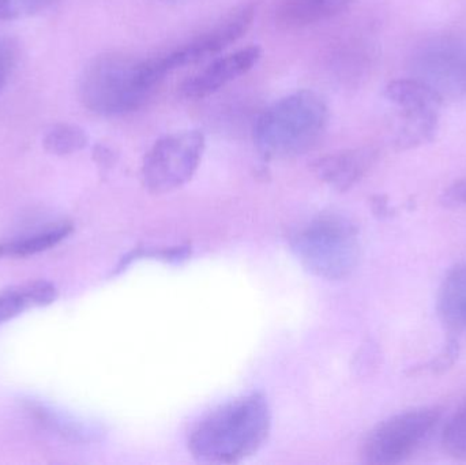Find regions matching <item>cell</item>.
Instances as JSON below:
<instances>
[{"mask_svg":"<svg viewBox=\"0 0 466 465\" xmlns=\"http://www.w3.org/2000/svg\"><path fill=\"white\" fill-rule=\"evenodd\" d=\"M161 56L141 59L120 52L95 57L79 81V98L98 116H122L141 108L167 76Z\"/></svg>","mask_w":466,"mask_h":465,"instance_id":"6da1fadb","label":"cell"},{"mask_svg":"<svg viewBox=\"0 0 466 465\" xmlns=\"http://www.w3.org/2000/svg\"><path fill=\"white\" fill-rule=\"evenodd\" d=\"M270 425L268 401L259 393H252L218 407L197 423L188 448L204 463H238L265 444Z\"/></svg>","mask_w":466,"mask_h":465,"instance_id":"7a4b0ae2","label":"cell"},{"mask_svg":"<svg viewBox=\"0 0 466 465\" xmlns=\"http://www.w3.org/2000/svg\"><path fill=\"white\" fill-rule=\"evenodd\" d=\"M328 123L326 101L312 90H298L279 98L259 115L252 138L266 157H296L317 145Z\"/></svg>","mask_w":466,"mask_h":465,"instance_id":"3957f363","label":"cell"},{"mask_svg":"<svg viewBox=\"0 0 466 465\" xmlns=\"http://www.w3.org/2000/svg\"><path fill=\"white\" fill-rule=\"evenodd\" d=\"M299 261L328 280L348 278L359 264L360 245L356 224L345 216H318L293 237Z\"/></svg>","mask_w":466,"mask_h":465,"instance_id":"277c9868","label":"cell"},{"mask_svg":"<svg viewBox=\"0 0 466 465\" xmlns=\"http://www.w3.org/2000/svg\"><path fill=\"white\" fill-rule=\"evenodd\" d=\"M441 417L442 409L434 406L408 409L388 418L364 440L361 458L374 465L402 463L431 436Z\"/></svg>","mask_w":466,"mask_h":465,"instance_id":"5b68a950","label":"cell"},{"mask_svg":"<svg viewBox=\"0 0 466 465\" xmlns=\"http://www.w3.org/2000/svg\"><path fill=\"white\" fill-rule=\"evenodd\" d=\"M385 97L400 112L397 149H415L434 141L445 100L437 89L419 78L396 79L385 87Z\"/></svg>","mask_w":466,"mask_h":465,"instance_id":"8992f818","label":"cell"},{"mask_svg":"<svg viewBox=\"0 0 466 465\" xmlns=\"http://www.w3.org/2000/svg\"><path fill=\"white\" fill-rule=\"evenodd\" d=\"M205 147V136L198 130L177 131L156 141L142 164L145 187L166 194L190 182L201 164Z\"/></svg>","mask_w":466,"mask_h":465,"instance_id":"52a82bcc","label":"cell"},{"mask_svg":"<svg viewBox=\"0 0 466 465\" xmlns=\"http://www.w3.org/2000/svg\"><path fill=\"white\" fill-rule=\"evenodd\" d=\"M254 18V5H241L233 8L198 37L193 38L169 54L163 55L161 60L167 73L169 74L185 66L196 65L208 57L216 56L226 51L248 32Z\"/></svg>","mask_w":466,"mask_h":465,"instance_id":"ba28073f","label":"cell"},{"mask_svg":"<svg viewBox=\"0 0 466 465\" xmlns=\"http://www.w3.org/2000/svg\"><path fill=\"white\" fill-rule=\"evenodd\" d=\"M260 57H262V49L258 45L246 46L224 55L213 60L207 67L188 76L180 86V93L190 100L209 97L238 76H246L257 66Z\"/></svg>","mask_w":466,"mask_h":465,"instance_id":"9c48e42d","label":"cell"},{"mask_svg":"<svg viewBox=\"0 0 466 465\" xmlns=\"http://www.w3.org/2000/svg\"><path fill=\"white\" fill-rule=\"evenodd\" d=\"M429 52L421 55V65L426 78L441 95L466 93V43L442 41L434 44Z\"/></svg>","mask_w":466,"mask_h":465,"instance_id":"30bf717a","label":"cell"},{"mask_svg":"<svg viewBox=\"0 0 466 465\" xmlns=\"http://www.w3.org/2000/svg\"><path fill=\"white\" fill-rule=\"evenodd\" d=\"M377 157V149L372 147H356L319 158L315 168L323 182L336 190L345 191L366 177Z\"/></svg>","mask_w":466,"mask_h":465,"instance_id":"8fae6325","label":"cell"},{"mask_svg":"<svg viewBox=\"0 0 466 465\" xmlns=\"http://www.w3.org/2000/svg\"><path fill=\"white\" fill-rule=\"evenodd\" d=\"M437 311L449 335L466 332V262L454 265L443 278Z\"/></svg>","mask_w":466,"mask_h":465,"instance_id":"7c38bea8","label":"cell"},{"mask_svg":"<svg viewBox=\"0 0 466 465\" xmlns=\"http://www.w3.org/2000/svg\"><path fill=\"white\" fill-rule=\"evenodd\" d=\"M57 299V288L46 280L27 281L0 292V325L27 308H44Z\"/></svg>","mask_w":466,"mask_h":465,"instance_id":"4fadbf2b","label":"cell"},{"mask_svg":"<svg viewBox=\"0 0 466 465\" xmlns=\"http://www.w3.org/2000/svg\"><path fill=\"white\" fill-rule=\"evenodd\" d=\"M352 0H279L277 21L287 29H300L341 13Z\"/></svg>","mask_w":466,"mask_h":465,"instance_id":"5bb4252c","label":"cell"},{"mask_svg":"<svg viewBox=\"0 0 466 465\" xmlns=\"http://www.w3.org/2000/svg\"><path fill=\"white\" fill-rule=\"evenodd\" d=\"M73 232V224L63 221L55 224L54 227L35 232L21 239L11 240V242L0 243V258L2 257H29L35 254L49 250L54 246L59 245L68 235Z\"/></svg>","mask_w":466,"mask_h":465,"instance_id":"9a60e30c","label":"cell"},{"mask_svg":"<svg viewBox=\"0 0 466 465\" xmlns=\"http://www.w3.org/2000/svg\"><path fill=\"white\" fill-rule=\"evenodd\" d=\"M87 145V136L81 127L67 123L52 126L44 138V147L52 155L66 156L79 152Z\"/></svg>","mask_w":466,"mask_h":465,"instance_id":"2e32d148","label":"cell"},{"mask_svg":"<svg viewBox=\"0 0 466 465\" xmlns=\"http://www.w3.org/2000/svg\"><path fill=\"white\" fill-rule=\"evenodd\" d=\"M442 445L451 458L466 461V400L446 423Z\"/></svg>","mask_w":466,"mask_h":465,"instance_id":"e0dca14e","label":"cell"},{"mask_svg":"<svg viewBox=\"0 0 466 465\" xmlns=\"http://www.w3.org/2000/svg\"><path fill=\"white\" fill-rule=\"evenodd\" d=\"M57 0H0V21L29 18L49 10Z\"/></svg>","mask_w":466,"mask_h":465,"instance_id":"ac0fdd59","label":"cell"},{"mask_svg":"<svg viewBox=\"0 0 466 465\" xmlns=\"http://www.w3.org/2000/svg\"><path fill=\"white\" fill-rule=\"evenodd\" d=\"M459 340H457L456 336L449 335V339L446 340V344L445 347H443L442 351H441L440 354L434 358V359H431L429 363H426V365L416 366V368L410 369V374L445 373V371L449 370V369H451V366L456 363V360L459 359Z\"/></svg>","mask_w":466,"mask_h":465,"instance_id":"d6986e66","label":"cell"},{"mask_svg":"<svg viewBox=\"0 0 466 465\" xmlns=\"http://www.w3.org/2000/svg\"><path fill=\"white\" fill-rule=\"evenodd\" d=\"M18 60L16 44L8 38H0V90L5 86Z\"/></svg>","mask_w":466,"mask_h":465,"instance_id":"ffe728a7","label":"cell"},{"mask_svg":"<svg viewBox=\"0 0 466 465\" xmlns=\"http://www.w3.org/2000/svg\"><path fill=\"white\" fill-rule=\"evenodd\" d=\"M441 201L445 207H457L466 205V179L456 180L449 186L441 197Z\"/></svg>","mask_w":466,"mask_h":465,"instance_id":"44dd1931","label":"cell"},{"mask_svg":"<svg viewBox=\"0 0 466 465\" xmlns=\"http://www.w3.org/2000/svg\"><path fill=\"white\" fill-rule=\"evenodd\" d=\"M375 213L380 217H390L393 210L389 207L388 199L385 197H378L374 201Z\"/></svg>","mask_w":466,"mask_h":465,"instance_id":"7402d4cb","label":"cell"}]
</instances>
